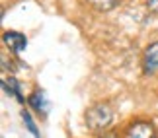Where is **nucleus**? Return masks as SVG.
Returning <instances> with one entry per match:
<instances>
[{
    "instance_id": "f257e3e1",
    "label": "nucleus",
    "mask_w": 158,
    "mask_h": 138,
    "mask_svg": "<svg viewBox=\"0 0 158 138\" xmlns=\"http://www.w3.org/2000/svg\"><path fill=\"white\" fill-rule=\"evenodd\" d=\"M113 117H115V111H113L111 103L109 101H98V103L90 105L86 109V113H84V123H86V127L92 132L100 134V132H106L111 127Z\"/></svg>"
},
{
    "instance_id": "f03ea898",
    "label": "nucleus",
    "mask_w": 158,
    "mask_h": 138,
    "mask_svg": "<svg viewBox=\"0 0 158 138\" xmlns=\"http://www.w3.org/2000/svg\"><path fill=\"white\" fill-rule=\"evenodd\" d=\"M121 138H158V130L150 119H131L121 130Z\"/></svg>"
},
{
    "instance_id": "7ed1b4c3",
    "label": "nucleus",
    "mask_w": 158,
    "mask_h": 138,
    "mask_svg": "<svg viewBox=\"0 0 158 138\" xmlns=\"http://www.w3.org/2000/svg\"><path fill=\"white\" fill-rule=\"evenodd\" d=\"M141 68H143L144 76H158V41L150 43L143 51Z\"/></svg>"
},
{
    "instance_id": "20e7f679",
    "label": "nucleus",
    "mask_w": 158,
    "mask_h": 138,
    "mask_svg": "<svg viewBox=\"0 0 158 138\" xmlns=\"http://www.w3.org/2000/svg\"><path fill=\"white\" fill-rule=\"evenodd\" d=\"M2 41H4V45L12 51V55H20V53L26 51V47H27L26 35L20 33V31H12V29L2 33Z\"/></svg>"
},
{
    "instance_id": "39448f33",
    "label": "nucleus",
    "mask_w": 158,
    "mask_h": 138,
    "mask_svg": "<svg viewBox=\"0 0 158 138\" xmlns=\"http://www.w3.org/2000/svg\"><path fill=\"white\" fill-rule=\"evenodd\" d=\"M27 103L41 117H45L47 113H49V99H47L45 92H43V89H39V88H35L33 92L27 95Z\"/></svg>"
},
{
    "instance_id": "423d86ee",
    "label": "nucleus",
    "mask_w": 158,
    "mask_h": 138,
    "mask_svg": "<svg viewBox=\"0 0 158 138\" xmlns=\"http://www.w3.org/2000/svg\"><path fill=\"white\" fill-rule=\"evenodd\" d=\"M2 88H4V92L12 95V97H16L20 103H23V101H27L26 97H23V93H22V84L16 80L14 76H10V78H4L2 80Z\"/></svg>"
},
{
    "instance_id": "0eeeda50",
    "label": "nucleus",
    "mask_w": 158,
    "mask_h": 138,
    "mask_svg": "<svg viewBox=\"0 0 158 138\" xmlns=\"http://www.w3.org/2000/svg\"><path fill=\"white\" fill-rule=\"evenodd\" d=\"M84 2L96 12H111L121 4V0H84Z\"/></svg>"
},
{
    "instance_id": "6e6552de",
    "label": "nucleus",
    "mask_w": 158,
    "mask_h": 138,
    "mask_svg": "<svg viewBox=\"0 0 158 138\" xmlns=\"http://www.w3.org/2000/svg\"><path fill=\"white\" fill-rule=\"evenodd\" d=\"M22 121H23V124L27 127V130L31 132V136H33V138H39V130H37V124H35L33 117H31V113L23 109V111H22Z\"/></svg>"
},
{
    "instance_id": "1a4fd4ad",
    "label": "nucleus",
    "mask_w": 158,
    "mask_h": 138,
    "mask_svg": "<svg viewBox=\"0 0 158 138\" xmlns=\"http://www.w3.org/2000/svg\"><path fill=\"white\" fill-rule=\"evenodd\" d=\"M144 4L150 14H158V0H144Z\"/></svg>"
}]
</instances>
